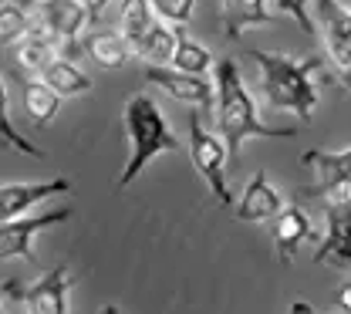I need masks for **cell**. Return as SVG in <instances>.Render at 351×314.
Masks as SVG:
<instances>
[{
    "instance_id": "6da1fadb",
    "label": "cell",
    "mask_w": 351,
    "mask_h": 314,
    "mask_svg": "<svg viewBox=\"0 0 351 314\" xmlns=\"http://www.w3.org/2000/svg\"><path fill=\"white\" fill-rule=\"evenodd\" d=\"M213 78H217V122H219V135L230 149V162H237V156L243 152V145L250 138H294V129H270L257 112V101L254 95L247 91L243 78H240V68L237 61L223 58L217 68H213Z\"/></svg>"
},
{
    "instance_id": "52a82bcc",
    "label": "cell",
    "mask_w": 351,
    "mask_h": 314,
    "mask_svg": "<svg viewBox=\"0 0 351 314\" xmlns=\"http://www.w3.org/2000/svg\"><path fill=\"white\" fill-rule=\"evenodd\" d=\"M71 217V210H47L34 217H17V220H3L0 233V257L3 261H34V240L44 230L64 224Z\"/></svg>"
},
{
    "instance_id": "4fadbf2b",
    "label": "cell",
    "mask_w": 351,
    "mask_h": 314,
    "mask_svg": "<svg viewBox=\"0 0 351 314\" xmlns=\"http://www.w3.org/2000/svg\"><path fill=\"white\" fill-rule=\"evenodd\" d=\"M311 237H314L311 217L298 203H287L280 210V217L274 220V250H277V261L280 264H294L298 254H301V247H304Z\"/></svg>"
},
{
    "instance_id": "7402d4cb",
    "label": "cell",
    "mask_w": 351,
    "mask_h": 314,
    "mask_svg": "<svg viewBox=\"0 0 351 314\" xmlns=\"http://www.w3.org/2000/svg\"><path fill=\"white\" fill-rule=\"evenodd\" d=\"M173 68L176 71H186V75H199V78H206L217 64H213L210 47L199 45V41H193V38H186V34L179 31V47H176Z\"/></svg>"
},
{
    "instance_id": "603a6c76",
    "label": "cell",
    "mask_w": 351,
    "mask_h": 314,
    "mask_svg": "<svg viewBox=\"0 0 351 314\" xmlns=\"http://www.w3.org/2000/svg\"><path fill=\"white\" fill-rule=\"evenodd\" d=\"M31 31H34V27H31V17H27L24 3L3 0V7H0V41L7 47H17Z\"/></svg>"
},
{
    "instance_id": "44dd1931",
    "label": "cell",
    "mask_w": 351,
    "mask_h": 314,
    "mask_svg": "<svg viewBox=\"0 0 351 314\" xmlns=\"http://www.w3.org/2000/svg\"><path fill=\"white\" fill-rule=\"evenodd\" d=\"M176 47H179V31L166 24H152V31L142 38V45L135 47L149 64H173Z\"/></svg>"
},
{
    "instance_id": "4316f807",
    "label": "cell",
    "mask_w": 351,
    "mask_h": 314,
    "mask_svg": "<svg viewBox=\"0 0 351 314\" xmlns=\"http://www.w3.org/2000/svg\"><path fill=\"white\" fill-rule=\"evenodd\" d=\"M328 206H351V180L338 182V186L328 193Z\"/></svg>"
},
{
    "instance_id": "d6986e66",
    "label": "cell",
    "mask_w": 351,
    "mask_h": 314,
    "mask_svg": "<svg viewBox=\"0 0 351 314\" xmlns=\"http://www.w3.org/2000/svg\"><path fill=\"white\" fill-rule=\"evenodd\" d=\"M54 47L58 41L44 31V27H34L21 45L14 47V54H17V64L24 68V71H31V75H41L44 68L54 61Z\"/></svg>"
},
{
    "instance_id": "7a4b0ae2",
    "label": "cell",
    "mask_w": 351,
    "mask_h": 314,
    "mask_svg": "<svg viewBox=\"0 0 351 314\" xmlns=\"http://www.w3.org/2000/svg\"><path fill=\"white\" fill-rule=\"evenodd\" d=\"M250 58L261 64V88L263 98L274 112H287L301 122L314 119V108H317V71H321V61L317 58H307L298 61L291 54H267V51H250Z\"/></svg>"
},
{
    "instance_id": "83f0119b",
    "label": "cell",
    "mask_w": 351,
    "mask_h": 314,
    "mask_svg": "<svg viewBox=\"0 0 351 314\" xmlns=\"http://www.w3.org/2000/svg\"><path fill=\"white\" fill-rule=\"evenodd\" d=\"M338 308L345 314H351V280H345V284L338 287Z\"/></svg>"
},
{
    "instance_id": "5b68a950",
    "label": "cell",
    "mask_w": 351,
    "mask_h": 314,
    "mask_svg": "<svg viewBox=\"0 0 351 314\" xmlns=\"http://www.w3.org/2000/svg\"><path fill=\"white\" fill-rule=\"evenodd\" d=\"M317 24L335 71L351 88V7L345 0H317Z\"/></svg>"
},
{
    "instance_id": "ac0fdd59",
    "label": "cell",
    "mask_w": 351,
    "mask_h": 314,
    "mask_svg": "<svg viewBox=\"0 0 351 314\" xmlns=\"http://www.w3.org/2000/svg\"><path fill=\"white\" fill-rule=\"evenodd\" d=\"M85 51L88 58L98 64V68H105V71H119V68H125L132 58V45L122 38V34H112V31H101V34H91L85 41Z\"/></svg>"
},
{
    "instance_id": "9a60e30c",
    "label": "cell",
    "mask_w": 351,
    "mask_h": 314,
    "mask_svg": "<svg viewBox=\"0 0 351 314\" xmlns=\"http://www.w3.org/2000/svg\"><path fill=\"white\" fill-rule=\"evenodd\" d=\"M223 31L230 41H240L250 27H267L274 17L267 10V0H219Z\"/></svg>"
},
{
    "instance_id": "cb8c5ba5",
    "label": "cell",
    "mask_w": 351,
    "mask_h": 314,
    "mask_svg": "<svg viewBox=\"0 0 351 314\" xmlns=\"http://www.w3.org/2000/svg\"><path fill=\"white\" fill-rule=\"evenodd\" d=\"M152 10L173 24L176 31H182L189 21H193V10H196V0H152Z\"/></svg>"
},
{
    "instance_id": "277c9868",
    "label": "cell",
    "mask_w": 351,
    "mask_h": 314,
    "mask_svg": "<svg viewBox=\"0 0 351 314\" xmlns=\"http://www.w3.org/2000/svg\"><path fill=\"white\" fill-rule=\"evenodd\" d=\"M189 156H193V166L206 180V186H210V193H213V200H217L219 206H237L233 203V193L226 186L230 149H226L223 135L206 132L196 119H189Z\"/></svg>"
},
{
    "instance_id": "7c38bea8",
    "label": "cell",
    "mask_w": 351,
    "mask_h": 314,
    "mask_svg": "<svg viewBox=\"0 0 351 314\" xmlns=\"http://www.w3.org/2000/svg\"><path fill=\"white\" fill-rule=\"evenodd\" d=\"M64 193H71V180H64V176L47 180V182H3V189H0L3 220H17V217H24L34 203L51 200V196H64Z\"/></svg>"
},
{
    "instance_id": "8992f818",
    "label": "cell",
    "mask_w": 351,
    "mask_h": 314,
    "mask_svg": "<svg viewBox=\"0 0 351 314\" xmlns=\"http://www.w3.org/2000/svg\"><path fill=\"white\" fill-rule=\"evenodd\" d=\"M145 82L152 88L166 91L176 101H182V105H196V108H213L217 105V82L176 71L173 64H145Z\"/></svg>"
},
{
    "instance_id": "5bb4252c",
    "label": "cell",
    "mask_w": 351,
    "mask_h": 314,
    "mask_svg": "<svg viewBox=\"0 0 351 314\" xmlns=\"http://www.w3.org/2000/svg\"><path fill=\"white\" fill-rule=\"evenodd\" d=\"M307 169H314V186L317 193H331L338 182L351 180V145L341 152H328V149H311L301 156Z\"/></svg>"
},
{
    "instance_id": "4dcf8cb0",
    "label": "cell",
    "mask_w": 351,
    "mask_h": 314,
    "mask_svg": "<svg viewBox=\"0 0 351 314\" xmlns=\"http://www.w3.org/2000/svg\"><path fill=\"white\" fill-rule=\"evenodd\" d=\"M98 314H122V311H119L115 304H105V308H101V311H98Z\"/></svg>"
},
{
    "instance_id": "8fae6325",
    "label": "cell",
    "mask_w": 351,
    "mask_h": 314,
    "mask_svg": "<svg viewBox=\"0 0 351 314\" xmlns=\"http://www.w3.org/2000/svg\"><path fill=\"white\" fill-rule=\"evenodd\" d=\"M324 240L314 250V264H335L351 270V206H328L324 213Z\"/></svg>"
},
{
    "instance_id": "3957f363",
    "label": "cell",
    "mask_w": 351,
    "mask_h": 314,
    "mask_svg": "<svg viewBox=\"0 0 351 314\" xmlns=\"http://www.w3.org/2000/svg\"><path fill=\"white\" fill-rule=\"evenodd\" d=\"M122 125H125V138H129V159L122 166L119 176V189H129L132 182L145 173V166L162 156V152H176L179 138L169 129V119L162 115V108L156 105V98L135 91L125 98L122 108Z\"/></svg>"
},
{
    "instance_id": "d6a6232c",
    "label": "cell",
    "mask_w": 351,
    "mask_h": 314,
    "mask_svg": "<svg viewBox=\"0 0 351 314\" xmlns=\"http://www.w3.org/2000/svg\"><path fill=\"white\" fill-rule=\"evenodd\" d=\"M345 3H348V0H345Z\"/></svg>"
},
{
    "instance_id": "ba28073f",
    "label": "cell",
    "mask_w": 351,
    "mask_h": 314,
    "mask_svg": "<svg viewBox=\"0 0 351 314\" xmlns=\"http://www.w3.org/2000/svg\"><path fill=\"white\" fill-rule=\"evenodd\" d=\"M68 294H71V270L68 264H58L31 287H24L21 301L27 314H68Z\"/></svg>"
},
{
    "instance_id": "2e32d148",
    "label": "cell",
    "mask_w": 351,
    "mask_h": 314,
    "mask_svg": "<svg viewBox=\"0 0 351 314\" xmlns=\"http://www.w3.org/2000/svg\"><path fill=\"white\" fill-rule=\"evenodd\" d=\"M21 108H24V119L34 129H44V125L54 122V115L61 108V95L54 88H47L41 78L38 82H21Z\"/></svg>"
},
{
    "instance_id": "f1b7e54d",
    "label": "cell",
    "mask_w": 351,
    "mask_h": 314,
    "mask_svg": "<svg viewBox=\"0 0 351 314\" xmlns=\"http://www.w3.org/2000/svg\"><path fill=\"white\" fill-rule=\"evenodd\" d=\"M82 3L88 7V14H91V21H95V17H98V14H101V10H105L112 0H82Z\"/></svg>"
},
{
    "instance_id": "484cf974",
    "label": "cell",
    "mask_w": 351,
    "mask_h": 314,
    "mask_svg": "<svg viewBox=\"0 0 351 314\" xmlns=\"http://www.w3.org/2000/svg\"><path fill=\"white\" fill-rule=\"evenodd\" d=\"M3 135H7V142L14 145V149H21V152H27V156H38L41 159L44 156V149H38L34 142H27V138H21V132L14 129V122H10V112L3 108Z\"/></svg>"
},
{
    "instance_id": "d4e9b609",
    "label": "cell",
    "mask_w": 351,
    "mask_h": 314,
    "mask_svg": "<svg viewBox=\"0 0 351 314\" xmlns=\"http://www.w3.org/2000/svg\"><path fill=\"white\" fill-rule=\"evenodd\" d=\"M277 10L294 17L301 27H304L307 38H317V21L311 17V0H277Z\"/></svg>"
},
{
    "instance_id": "e0dca14e",
    "label": "cell",
    "mask_w": 351,
    "mask_h": 314,
    "mask_svg": "<svg viewBox=\"0 0 351 314\" xmlns=\"http://www.w3.org/2000/svg\"><path fill=\"white\" fill-rule=\"evenodd\" d=\"M41 82L47 88H54L61 98H68V95H85L91 91V78H88L85 71L71 61V58H54L47 68L41 71Z\"/></svg>"
},
{
    "instance_id": "30bf717a",
    "label": "cell",
    "mask_w": 351,
    "mask_h": 314,
    "mask_svg": "<svg viewBox=\"0 0 351 314\" xmlns=\"http://www.w3.org/2000/svg\"><path fill=\"white\" fill-rule=\"evenodd\" d=\"M91 24V14L82 0H44L38 7V27H44L54 41L71 45Z\"/></svg>"
},
{
    "instance_id": "ffe728a7",
    "label": "cell",
    "mask_w": 351,
    "mask_h": 314,
    "mask_svg": "<svg viewBox=\"0 0 351 314\" xmlns=\"http://www.w3.org/2000/svg\"><path fill=\"white\" fill-rule=\"evenodd\" d=\"M152 0H122L119 7V34L129 41L132 47L142 45V38L152 31Z\"/></svg>"
},
{
    "instance_id": "f546056e",
    "label": "cell",
    "mask_w": 351,
    "mask_h": 314,
    "mask_svg": "<svg viewBox=\"0 0 351 314\" xmlns=\"http://www.w3.org/2000/svg\"><path fill=\"white\" fill-rule=\"evenodd\" d=\"M291 314H314V308L304 304V301H294V304H291Z\"/></svg>"
},
{
    "instance_id": "9c48e42d",
    "label": "cell",
    "mask_w": 351,
    "mask_h": 314,
    "mask_svg": "<svg viewBox=\"0 0 351 314\" xmlns=\"http://www.w3.org/2000/svg\"><path fill=\"white\" fill-rule=\"evenodd\" d=\"M284 206H287V203H284L280 189L270 186L267 173L257 169L254 180L247 182V189L240 193V203L233 206V213H237L240 224H274Z\"/></svg>"
},
{
    "instance_id": "1f68e13d",
    "label": "cell",
    "mask_w": 351,
    "mask_h": 314,
    "mask_svg": "<svg viewBox=\"0 0 351 314\" xmlns=\"http://www.w3.org/2000/svg\"><path fill=\"white\" fill-rule=\"evenodd\" d=\"M24 3H44V0H24Z\"/></svg>"
}]
</instances>
